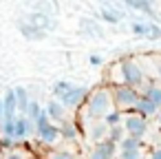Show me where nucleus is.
I'll use <instances>...</instances> for the list:
<instances>
[{
  "instance_id": "13",
  "label": "nucleus",
  "mask_w": 161,
  "mask_h": 159,
  "mask_svg": "<svg viewBox=\"0 0 161 159\" xmlns=\"http://www.w3.org/2000/svg\"><path fill=\"white\" fill-rule=\"evenodd\" d=\"M135 113L137 115H141L143 119H152V117H157L159 115V108L148 99V97H139V102H137V106H135Z\"/></svg>"
},
{
  "instance_id": "25",
  "label": "nucleus",
  "mask_w": 161,
  "mask_h": 159,
  "mask_svg": "<svg viewBox=\"0 0 161 159\" xmlns=\"http://www.w3.org/2000/svg\"><path fill=\"white\" fill-rule=\"evenodd\" d=\"M148 38H150V40H157V38H161V29H159L154 22H148Z\"/></svg>"
},
{
  "instance_id": "30",
  "label": "nucleus",
  "mask_w": 161,
  "mask_h": 159,
  "mask_svg": "<svg viewBox=\"0 0 161 159\" xmlns=\"http://www.w3.org/2000/svg\"><path fill=\"white\" fill-rule=\"evenodd\" d=\"M154 119H157V128H159V130H161V111H159V115H157V117H154Z\"/></svg>"
},
{
  "instance_id": "15",
  "label": "nucleus",
  "mask_w": 161,
  "mask_h": 159,
  "mask_svg": "<svg viewBox=\"0 0 161 159\" xmlns=\"http://www.w3.org/2000/svg\"><path fill=\"white\" fill-rule=\"evenodd\" d=\"M14 95H16V104H18V115H25L27 108H29V102H31L29 88H25V86H14Z\"/></svg>"
},
{
  "instance_id": "17",
  "label": "nucleus",
  "mask_w": 161,
  "mask_h": 159,
  "mask_svg": "<svg viewBox=\"0 0 161 159\" xmlns=\"http://www.w3.org/2000/svg\"><path fill=\"white\" fill-rule=\"evenodd\" d=\"M42 113H44V106H42L38 99H33V97H31V102H29V108H27V113H25V115H27V117H29V119L36 124V122H38V117H40Z\"/></svg>"
},
{
  "instance_id": "26",
  "label": "nucleus",
  "mask_w": 161,
  "mask_h": 159,
  "mask_svg": "<svg viewBox=\"0 0 161 159\" xmlns=\"http://www.w3.org/2000/svg\"><path fill=\"white\" fill-rule=\"evenodd\" d=\"M146 159H161V144H154V146L146 152Z\"/></svg>"
},
{
  "instance_id": "8",
  "label": "nucleus",
  "mask_w": 161,
  "mask_h": 159,
  "mask_svg": "<svg viewBox=\"0 0 161 159\" xmlns=\"http://www.w3.org/2000/svg\"><path fill=\"white\" fill-rule=\"evenodd\" d=\"M36 139H38L42 146H47L49 150H55V148L62 144L60 126H55V124H49V126H44V128H38V130H36Z\"/></svg>"
},
{
  "instance_id": "6",
  "label": "nucleus",
  "mask_w": 161,
  "mask_h": 159,
  "mask_svg": "<svg viewBox=\"0 0 161 159\" xmlns=\"http://www.w3.org/2000/svg\"><path fill=\"white\" fill-rule=\"evenodd\" d=\"M86 97H88V88L86 86H77V84H71V88L62 95V97H58V102H62V106L69 111V108H82L84 104H86Z\"/></svg>"
},
{
  "instance_id": "23",
  "label": "nucleus",
  "mask_w": 161,
  "mask_h": 159,
  "mask_svg": "<svg viewBox=\"0 0 161 159\" xmlns=\"http://www.w3.org/2000/svg\"><path fill=\"white\" fill-rule=\"evenodd\" d=\"M121 119H124V113H119V111H113L104 122H106V126L108 128H115V126H121Z\"/></svg>"
},
{
  "instance_id": "14",
  "label": "nucleus",
  "mask_w": 161,
  "mask_h": 159,
  "mask_svg": "<svg viewBox=\"0 0 161 159\" xmlns=\"http://www.w3.org/2000/svg\"><path fill=\"white\" fill-rule=\"evenodd\" d=\"M3 106H5V119H16L18 115V104H16V95L14 88H7L3 95Z\"/></svg>"
},
{
  "instance_id": "11",
  "label": "nucleus",
  "mask_w": 161,
  "mask_h": 159,
  "mask_svg": "<svg viewBox=\"0 0 161 159\" xmlns=\"http://www.w3.org/2000/svg\"><path fill=\"white\" fill-rule=\"evenodd\" d=\"M117 157V144L113 141H102V144H95L88 152V159H115Z\"/></svg>"
},
{
  "instance_id": "5",
  "label": "nucleus",
  "mask_w": 161,
  "mask_h": 159,
  "mask_svg": "<svg viewBox=\"0 0 161 159\" xmlns=\"http://www.w3.org/2000/svg\"><path fill=\"white\" fill-rule=\"evenodd\" d=\"M115 159H146V148L139 139L124 137L117 144V157Z\"/></svg>"
},
{
  "instance_id": "28",
  "label": "nucleus",
  "mask_w": 161,
  "mask_h": 159,
  "mask_svg": "<svg viewBox=\"0 0 161 159\" xmlns=\"http://www.w3.org/2000/svg\"><path fill=\"white\" fill-rule=\"evenodd\" d=\"M88 62H91V64H93V66H99V64H102V62H104V60H102V58H99V55H91V58H88Z\"/></svg>"
},
{
  "instance_id": "9",
  "label": "nucleus",
  "mask_w": 161,
  "mask_h": 159,
  "mask_svg": "<svg viewBox=\"0 0 161 159\" xmlns=\"http://www.w3.org/2000/svg\"><path fill=\"white\" fill-rule=\"evenodd\" d=\"M82 130H84V135L88 137V141H93V146L95 144H102V141H106L108 139V126H106V122L104 119H93V122H88L86 126H82Z\"/></svg>"
},
{
  "instance_id": "12",
  "label": "nucleus",
  "mask_w": 161,
  "mask_h": 159,
  "mask_svg": "<svg viewBox=\"0 0 161 159\" xmlns=\"http://www.w3.org/2000/svg\"><path fill=\"white\" fill-rule=\"evenodd\" d=\"M60 135H62V141H80L82 139V126L80 122H64L60 124Z\"/></svg>"
},
{
  "instance_id": "29",
  "label": "nucleus",
  "mask_w": 161,
  "mask_h": 159,
  "mask_svg": "<svg viewBox=\"0 0 161 159\" xmlns=\"http://www.w3.org/2000/svg\"><path fill=\"white\" fill-rule=\"evenodd\" d=\"M5 122V106H3V97H0V126Z\"/></svg>"
},
{
  "instance_id": "2",
  "label": "nucleus",
  "mask_w": 161,
  "mask_h": 159,
  "mask_svg": "<svg viewBox=\"0 0 161 159\" xmlns=\"http://www.w3.org/2000/svg\"><path fill=\"white\" fill-rule=\"evenodd\" d=\"M117 75V82H115V86L117 84H121V86H130V88H137L139 91V95L146 91V86L150 84V80L146 77V73H143V69L135 62V60H121V62H117L115 66H113V77Z\"/></svg>"
},
{
  "instance_id": "32",
  "label": "nucleus",
  "mask_w": 161,
  "mask_h": 159,
  "mask_svg": "<svg viewBox=\"0 0 161 159\" xmlns=\"http://www.w3.org/2000/svg\"><path fill=\"white\" fill-rule=\"evenodd\" d=\"M29 159H36V157H29Z\"/></svg>"
},
{
  "instance_id": "7",
  "label": "nucleus",
  "mask_w": 161,
  "mask_h": 159,
  "mask_svg": "<svg viewBox=\"0 0 161 159\" xmlns=\"http://www.w3.org/2000/svg\"><path fill=\"white\" fill-rule=\"evenodd\" d=\"M29 137H36V124L27 115H16V119H14V141L25 144Z\"/></svg>"
},
{
  "instance_id": "31",
  "label": "nucleus",
  "mask_w": 161,
  "mask_h": 159,
  "mask_svg": "<svg viewBox=\"0 0 161 159\" xmlns=\"http://www.w3.org/2000/svg\"><path fill=\"white\" fill-rule=\"evenodd\" d=\"M0 159H5V155H3V152H0Z\"/></svg>"
},
{
  "instance_id": "19",
  "label": "nucleus",
  "mask_w": 161,
  "mask_h": 159,
  "mask_svg": "<svg viewBox=\"0 0 161 159\" xmlns=\"http://www.w3.org/2000/svg\"><path fill=\"white\" fill-rule=\"evenodd\" d=\"M130 9H135V11H141V14H152V5L150 3H146V0H128L126 3Z\"/></svg>"
},
{
  "instance_id": "20",
  "label": "nucleus",
  "mask_w": 161,
  "mask_h": 159,
  "mask_svg": "<svg viewBox=\"0 0 161 159\" xmlns=\"http://www.w3.org/2000/svg\"><path fill=\"white\" fill-rule=\"evenodd\" d=\"M44 159H77L71 150H62V148H55V150H49L44 155Z\"/></svg>"
},
{
  "instance_id": "27",
  "label": "nucleus",
  "mask_w": 161,
  "mask_h": 159,
  "mask_svg": "<svg viewBox=\"0 0 161 159\" xmlns=\"http://www.w3.org/2000/svg\"><path fill=\"white\" fill-rule=\"evenodd\" d=\"M5 159H29V157L16 148V150H11V152H5Z\"/></svg>"
},
{
  "instance_id": "16",
  "label": "nucleus",
  "mask_w": 161,
  "mask_h": 159,
  "mask_svg": "<svg viewBox=\"0 0 161 159\" xmlns=\"http://www.w3.org/2000/svg\"><path fill=\"white\" fill-rule=\"evenodd\" d=\"M143 97H148L159 111H161V82H157V80H150V84L146 86V91L141 93Z\"/></svg>"
},
{
  "instance_id": "24",
  "label": "nucleus",
  "mask_w": 161,
  "mask_h": 159,
  "mask_svg": "<svg viewBox=\"0 0 161 159\" xmlns=\"http://www.w3.org/2000/svg\"><path fill=\"white\" fill-rule=\"evenodd\" d=\"M132 33L135 36H141V38H148V22H132Z\"/></svg>"
},
{
  "instance_id": "10",
  "label": "nucleus",
  "mask_w": 161,
  "mask_h": 159,
  "mask_svg": "<svg viewBox=\"0 0 161 159\" xmlns=\"http://www.w3.org/2000/svg\"><path fill=\"white\" fill-rule=\"evenodd\" d=\"M44 113H47V117H49L55 126L69 122V111H66V108L62 106V102H58L55 97H51V99L44 104Z\"/></svg>"
},
{
  "instance_id": "1",
  "label": "nucleus",
  "mask_w": 161,
  "mask_h": 159,
  "mask_svg": "<svg viewBox=\"0 0 161 159\" xmlns=\"http://www.w3.org/2000/svg\"><path fill=\"white\" fill-rule=\"evenodd\" d=\"M115 108V99H113V88L110 86H99L95 91L88 93L86 104L80 108V126H86L93 119H106Z\"/></svg>"
},
{
  "instance_id": "21",
  "label": "nucleus",
  "mask_w": 161,
  "mask_h": 159,
  "mask_svg": "<svg viewBox=\"0 0 161 159\" xmlns=\"http://www.w3.org/2000/svg\"><path fill=\"white\" fill-rule=\"evenodd\" d=\"M124 137H126L124 126H115V128H110V130H108V141H113V144H119Z\"/></svg>"
},
{
  "instance_id": "3",
  "label": "nucleus",
  "mask_w": 161,
  "mask_h": 159,
  "mask_svg": "<svg viewBox=\"0 0 161 159\" xmlns=\"http://www.w3.org/2000/svg\"><path fill=\"white\" fill-rule=\"evenodd\" d=\"M113 99H115V108L119 113H132L137 102H139V91L137 88H130V86H121V84H113Z\"/></svg>"
},
{
  "instance_id": "18",
  "label": "nucleus",
  "mask_w": 161,
  "mask_h": 159,
  "mask_svg": "<svg viewBox=\"0 0 161 159\" xmlns=\"http://www.w3.org/2000/svg\"><path fill=\"white\" fill-rule=\"evenodd\" d=\"M20 29H22V33H25L29 40H42V38H44V31H42V29H38V27H33V25L20 22Z\"/></svg>"
},
{
  "instance_id": "22",
  "label": "nucleus",
  "mask_w": 161,
  "mask_h": 159,
  "mask_svg": "<svg viewBox=\"0 0 161 159\" xmlns=\"http://www.w3.org/2000/svg\"><path fill=\"white\" fill-rule=\"evenodd\" d=\"M102 18H104L106 22H110V25H117L121 16H119L117 11H113L110 7H102Z\"/></svg>"
},
{
  "instance_id": "4",
  "label": "nucleus",
  "mask_w": 161,
  "mask_h": 159,
  "mask_svg": "<svg viewBox=\"0 0 161 159\" xmlns=\"http://www.w3.org/2000/svg\"><path fill=\"white\" fill-rule=\"evenodd\" d=\"M121 126L126 130V137H132V139H143L150 130V124L148 119H143L141 115H137L135 111L132 113H124V119H121Z\"/></svg>"
}]
</instances>
